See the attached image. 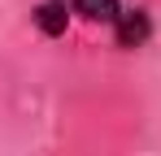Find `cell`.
<instances>
[{"label":"cell","mask_w":161,"mask_h":156,"mask_svg":"<svg viewBox=\"0 0 161 156\" xmlns=\"http://www.w3.org/2000/svg\"><path fill=\"white\" fill-rule=\"evenodd\" d=\"M148 35H153V22H148L144 9H126L122 22L113 26V39H118L122 48H139V44H148Z\"/></svg>","instance_id":"obj_1"},{"label":"cell","mask_w":161,"mask_h":156,"mask_svg":"<svg viewBox=\"0 0 161 156\" xmlns=\"http://www.w3.org/2000/svg\"><path fill=\"white\" fill-rule=\"evenodd\" d=\"M70 13H79V18H87V22H105L109 30H113V26L122 22L126 4H122V0H74Z\"/></svg>","instance_id":"obj_2"},{"label":"cell","mask_w":161,"mask_h":156,"mask_svg":"<svg viewBox=\"0 0 161 156\" xmlns=\"http://www.w3.org/2000/svg\"><path fill=\"white\" fill-rule=\"evenodd\" d=\"M35 22H39L44 35H61V30L70 26V4H65V0H57V4H39V9H35Z\"/></svg>","instance_id":"obj_3"}]
</instances>
